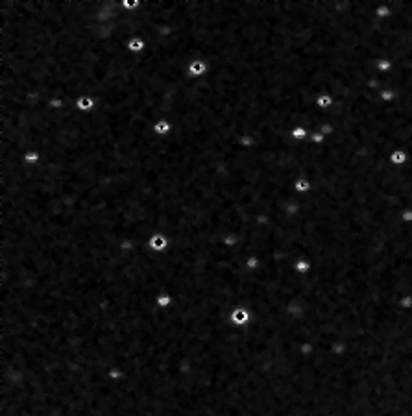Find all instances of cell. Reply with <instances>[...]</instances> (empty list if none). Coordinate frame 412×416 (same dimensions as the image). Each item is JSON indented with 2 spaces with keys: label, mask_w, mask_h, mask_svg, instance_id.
<instances>
[{
  "label": "cell",
  "mask_w": 412,
  "mask_h": 416,
  "mask_svg": "<svg viewBox=\"0 0 412 416\" xmlns=\"http://www.w3.org/2000/svg\"><path fill=\"white\" fill-rule=\"evenodd\" d=\"M170 132H172V122L167 119H159L152 124V134L157 137H167L170 135Z\"/></svg>",
  "instance_id": "cell-1"
}]
</instances>
